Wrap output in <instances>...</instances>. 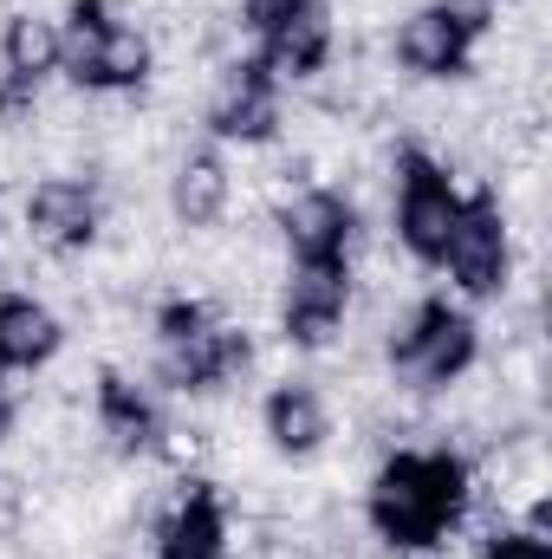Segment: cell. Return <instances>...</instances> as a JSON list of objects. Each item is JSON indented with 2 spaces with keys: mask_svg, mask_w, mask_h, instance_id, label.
Listing matches in <instances>:
<instances>
[{
  "mask_svg": "<svg viewBox=\"0 0 552 559\" xmlns=\"http://www.w3.org/2000/svg\"><path fill=\"white\" fill-rule=\"evenodd\" d=\"M475 462L448 442H410L391 449L371 481H364V527L391 547L397 559H422L448 547L461 534V521L475 514Z\"/></svg>",
  "mask_w": 552,
  "mask_h": 559,
  "instance_id": "cell-1",
  "label": "cell"
},
{
  "mask_svg": "<svg viewBox=\"0 0 552 559\" xmlns=\"http://www.w3.org/2000/svg\"><path fill=\"white\" fill-rule=\"evenodd\" d=\"M254 358V338L241 319H228L202 293H176L156 306V378L182 397H208L235 384Z\"/></svg>",
  "mask_w": 552,
  "mask_h": 559,
  "instance_id": "cell-2",
  "label": "cell"
},
{
  "mask_svg": "<svg viewBox=\"0 0 552 559\" xmlns=\"http://www.w3.org/2000/svg\"><path fill=\"white\" fill-rule=\"evenodd\" d=\"M391 378L416 391V397H435V391H455L475 365H481V325L461 299L448 293H422L410 312L391 325Z\"/></svg>",
  "mask_w": 552,
  "mask_h": 559,
  "instance_id": "cell-3",
  "label": "cell"
},
{
  "mask_svg": "<svg viewBox=\"0 0 552 559\" xmlns=\"http://www.w3.org/2000/svg\"><path fill=\"white\" fill-rule=\"evenodd\" d=\"M59 33H65V79L79 92L118 98V92H143L156 72V39L111 0H72Z\"/></svg>",
  "mask_w": 552,
  "mask_h": 559,
  "instance_id": "cell-4",
  "label": "cell"
},
{
  "mask_svg": "<svg viewBox=\"0 0 552 559\" xmlns=\"http://www.w3.org/2000/svg\"><path fill=\"white\" fill-rule=\"evenodd\" d=\"M488 33H494L488 0H422L391 26V59L422 85H448V79H461L475 66Z\"/></svg>",
  "mask_w": 552,
  "mask_h": 559,
  "instance_id": "cell-5",
  "label": "cell"
},
{
  "mask_svg": "<svg viewBox=\"0 0 552 559\" xmlns=\"http://www.w3.org/2000/svg\"><path fill=\"white\" fill-rule=\"evenodd\" d=\"M435 267L448 274L461 306L468 299H501L514 286V215H507V202L494 189L461 195V215H455Z\"/></svg>",
  "mask_w": 552,
  "mask_h": 559,
  "instance_id": "cell-6",
  "label": "cell"
},
{
  "mask_svg": "<svg viewBox=\"0 0 552 559\" xmlns=\"http://www.w3.org/2000/svg\"><path fill=\"white\" fill-rule=\"evenodd\" d=\"M461 215V189L448 176L442 156H429L422 143L397 150V195H391V228H397V248L410 254L416 267H435L442 261V241Z\"/></svg>",
  "mask_w": 552,
  "mask_h": 559,
  "instance_id": "cell-7",
  "label": "cell"
},
{
  "mask_svg": "<svg viewBox=\"0 0 552 559\" xmlns=\"http://www.w3.org/2000/svg\"><path fill=\"white\" fill-rule=\"evenodd\" d=\"M202 124H208V143H221V150L228 143H241V150L274 143L279 124H286V85H279L254 52H241V59H228L215 72L208 105H202Z\"/></svg>",
  "mask_w": 552,
  "mask_h": 559,
  "instance_id": "cell-8",
  "label": "cell"
},
{
  "mask_svg": "<svg viewBox=\"0 0 552 559\" xmlns=\"http://www.w3.org/2000/svg\"><path fill=\"white\" fill-rule=\"evenodd\" d=\"M274 235L286 248V267H345L358 241V202L332 182H305L279 202Z\"/></svg>",
  "mask_w": 552,
  "mask_h": 559,
  "instance_id": "cell-9",
  "label": "cell"
},
{
  "mask_svg": "<svg viewBox=\"0 0 552 559\" xmlns=\"http://www.w3.org/2000/svg\"><path fill=\"white\" fill-rule=\"evenodd\" d=\"M105 215H111V202H105L98 176H39L20 195V228L46 254H85L105 235Z\"/></svg>",
  "mask_w": 552,
  "mask_h": 559,
  "instance_id": "cell-10",
  "label": "cell"
},
{
  "mask_svg": "<svg viewBox=\"0 0 552 559\" xmlns=\"http://www.w3.org/2000/svg\"><path fill=\"white\" fill-rule=\"evenodd\" d=\"M351 319V261L345 267H286L279 280V338L292 352L338 345Z\"/></svg>",
  "mask_w": 552,
  "mask_h": 559,
  "instance_id": "cell-11",
  "label": "cell"
},
{
  "mask_svg": "<svg viewBox=\"0 0 552 559\" xmlns=\"http://www.w3.org/2000/svg\"><path fill=\"white\" fill-rule=\"evenodd\" d=\"M254 59L274 72L279 85H305L338 59V7L332 0H299L292 13H279L274 26L254 39Z\"/></svg>",
  "mask_w": 552,
  "mask_h": 559,
  "instance_id": "cell-12",
  "label": "cell"
},
{
  "mask_svg": "<svg viewBox=\"0 0 552 559\" xmlns=\"http://www.w3.org/2000/svg\"><path fill=\"white\" fill-rule=\"evenodd\" d=\"M92 423H98V436H105L118 455H149V449L169 436L163 404L149 397V384H137V378L118 371V365H105V371L92 378Z\"/></svg>",
  "mask_w": 552,
  "mask_h": 559,
  "instance_id": "cell-13",
  "label": "cell"
},
{
  "mask_svg": "<svg viewBox=\"0 0 552 559\" xmlns=\"http://www.w3.org/2000/svg\"><path fill=\"white\" fill-rule=\"evenodd\" d=\"M228 209H235V169H228V150H221V143H195V150H182L176 169H169V215H176V228L208 235V228L228 222Z\"/></svg>",
  "mask_w": 552,
  "mask_h": 559,
  "instance_id": "cell-14",
  "label": "cell"
},
{
  "mask_svg": "<svg viewBox=\"0 0 552 559\" xmlns=\"http://www.w3.org/2000/svg\"><path fill=\"white\" fill-rule=\"evenodd\" d=\"M65 352V319L39 299L7 286L0 293V378H33Z\"/></svg>",
  "mask_w": 552,
  "mask_h": 559,
  "instance_id": "cell-15",
  "label": "cell"
},
{
  "mask_svg": "<svg viewBox=\"0 0 552 559\" xmlns=\"http://www.w3.org/2000/svg\"><path fill=\"white\" fill-rule=\"evenodd\" d=\"M149 559H228V501L215 481H189L169 501Z\"/></svg>",
  "mask_w": 552,
  "mask_h": 559,
  "instance_id": "cell-16",
  "label": "cell"
},
{
  "mask_svg": "<svg viewBox=\"0 0 552 559\" xmlns=\"http://www.w3.org/2000/svg\"><path fill=\"white\" fill-rule=\"evenodd\" d=\"M261 429H267L274 455H286V462H312V455L332 442V404H325L319 384L286 378V384L267 391V404H261Z\"/></svg>",
  "mask_w": 552,
  "mask_h": 559,
  "instance_id": "cell-17",
  "label": "cell"
},
{
  "mask_svg": "<svg viewBox=\"0 0 552 559\" xmlns=\"http://www.w3.org/2000/svg\"><path fill=\"white\" fill-rule=\"evenodd\" d=\"M52 72H65V33L59 20L20 7L0 20V85H20V92H39Z\"/></svg>",
  "mask_w": 552,
  "mask_h": 559,
  "instance_id": "cell-18",
  "label": "cell"
},
{
  "mask_svg": "<svg viewBox=\"0 0 552 559\" xmlns=\"http://www.w3.org/2000/svg\"><path fill=\"white\" fill-rule=\"evenodd\" d=\"M481 559H552V540L533 534L527 521H501V527L481 540Z\"/></svg>",
  "mask_w": 552,
  "mask_h": 559,
  "instance_id": "cell-19",
  "label": "cell"
},
{
  "mask_svg": "<svg viewBox=\"0 0 552 559\" xmlns=\"http://www.w3.org/2000/svg\"><path fill=\"white\" fill-rule=\"evenodd\" d=\"M292 7H299V0H235V20H241V33H254V39H261L279 13H292Z\"/></svg>",
  "mask_w": 552,
  "mask_h": 559,
  "instance_id": "cell-20",
  "label": "cell"
},
{
  "mask_svg": "<svg viewBox=\"0 0 552 559\" xmlns=\"http://www.w3.org/2000/svg\"><path fill=\"white\" fill-rule=\"evenodd\" d=\"M20 429V397H13V384L0 378V449H7V436Z\"/></svg>",
  "mask_w": 552,
  "mask_h": 559,
  "instance_id": "cell-21",
  "label": "cell"
}]
</instances>
